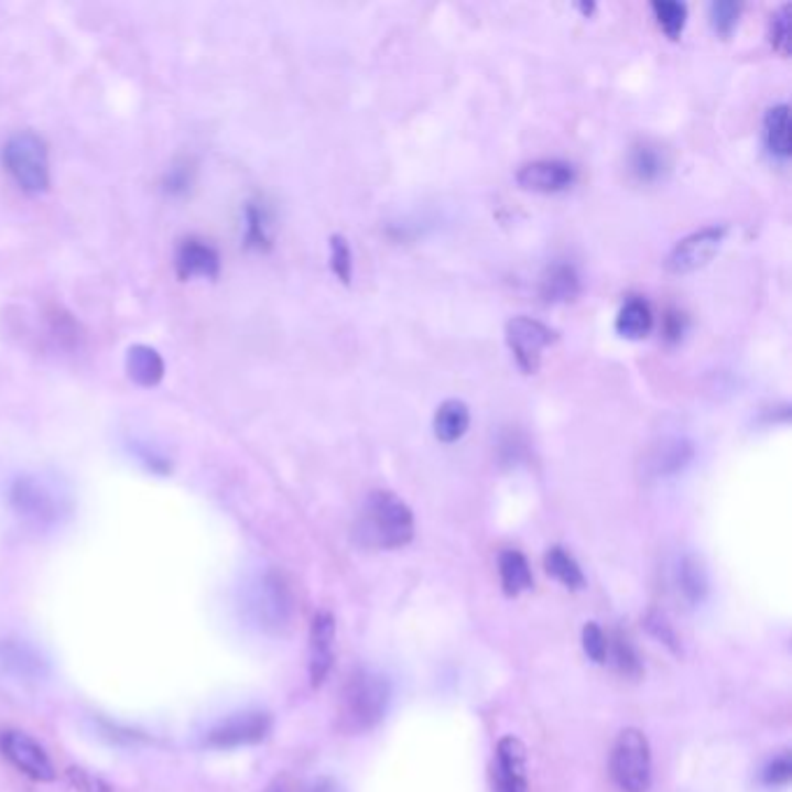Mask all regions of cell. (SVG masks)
<instances>
[{"instance_id":"cell-1","label":"cell","mask_w":792,"mask_h":792,"mask_svg":"<svg viewBox=\"0 0 792 792\" xmlns=\"http://www.w3.org/2000/svg\"><path fill=\"white\" fill-rule=\"evenodd\" d=\"M416 523L410 505L391 490H372L356 517L354 540L366 549L391 551L410 544Z\"/></svg>"},{"instance_id":"cell-2","label":"cell","mask_w":792,"mask_h":792,"mask_svg":"<svg viewBox=\"0 0 792 792\" xmlns=\"http://www.w3.org/2000/svg\"><path fill=\"white\" fill-rule=\"evenodd\" d=\"M240 611L265 634H284L293 620V590L280 569L251 576L240 593Z\"/></svg>"},{"instance_id":"cell-3","label":"cell","mask_w":792,"mask_h":792,"mask_svg":"<svg viewBox=\"0 0 792 792\" xmlns=\"http://www.w3.org/2000/svg\"><path fill=\"white\" fill-rule=\"evenodd\" d=\"M10 507L24 523L50 530L70 517L73 500L45 475H21L10 486Z\"/></svg>"},{"instance_id":"cell-4","label":"cell","mask_w":792,"mask_h":792,"mask_svg":"<svg viewBox=\"0 0 792 792\" xmlns=\"http://www.w3.org/2000/svg\"><path fill=\"white\" fill-rule=\"evenodd\" d=\"M389 704L391 681L370 668H358L341 693V720L349 733H368L387 716Z\"/></svg>"},{"instance_id":"cell-5","label":"cell","mask_w":792,"mask_h":792,"mask_svg":"<svg viewBox=\"0 0 792 792\" xmlns=\"http://www.w3.org/2000/svg\"><path fill=\"white\" fill-rule=\"evenodd\" d=\"M3 165L26 194H45L52 184L47 142L33 131L14 133L3 147Z\"/></svg>"},{"instance_id":"cell-6","label":"cell","mask_w":792,"mask_h":792,"mask_svg":"<svg viewBox=\"0 0 792 792\" xmlns=\"http://www.w3.org/2000/svg\"><path fill=\"white\" fill-rule=\"evenodd\" d=\"M611 779L623 792H647L651 785V746L644 733L628 727L611 748Z\"/></svg>"},{"instance_id":"cell-7","label":"cell","mask_w":792,"mask_h":792,"mask_svg":"<svg viewBox=\"0 0 792 792\" xmlns=\"http://www.w3.org/2000/svg\"><path fill=\"white\" fill-rule=\"evenodd\" d=\"M505 339L521 372L538 375L542 368L544 349L558 341V333L546 326L544 321L521 314L507 321Z\"/></svg>"},{"instance_id":"cell-8","label":"cell","mask_w":792,"mask_h":792,"mask_svg":"<svg viewBox=\"0 0 792 792\" xmlns=\"http://www.w3.org/2000/svg\"><path fill=\"white\" fill-rule=\"evenodd\" d=\"M727 232H730V228L725 224H714L686 235V238L679 240L674 249L668 253L665 259L668 272L691 274L704 265H709L714 256L720 251Z\"/></svg>"},{"instance_id":"cell-9","label":"cell","mask_w":792,"mask_h":792,"mask_svg":"<svg viewBox=\"0 0 792 792\" xmlns=\"http://www.w3.org/2000/svg\"><path fill=\"white\" fill-rule=\"evenodd\" d=\"M272 730V716L261 709H249L240 714H230L221 723L211 727L205 737V744L217 751H232V748L253 746L268 739Z\"/></svg>"},{"instance_id":"cell-10","label":"cell","mask_w":792,"mask_h":792,"mask_svg":"<svg viewBox=\"0 0 792 792\" xmlns=\"http://www.w3.org/2000/svg\"><path fill=\"white\" fill-rule=\"evenodd\" d=\"M0 670L21 683H40L50 676V660L29 639L0 632Z\"/></svg>"},{"instance_id":"cell-11","label":"cell","mask_w":792,"mask_h":792,"mask_svg":"<svg viewBox=\"0 0 792 792\" xmlns=\"http://www.w3.org/2000/svg\"><path fill=\"white\" fill-rule=\"evenodd\" d=\"M0 751H3V756L19 769L21 774L33 781L50 783L56 779V769L47 751L26 733L8 730L0 735Z\"/></svg>"},{"instance_id":"cell-12","label":"cell","mask_w":792,"mask_h":792,"mask_svg":"<svg viewBox=\"0 0 792 792\" xmlns=\"http://www.w3.org/2000/svg\"><path fill=\"white\" fill-rule=\"evenodd\" d=\"M576 182V167L561 159H540L519 167L517 184L532 194H563Z\"/></svg>"},{"instance_id":"cell-13","label":"cell","mask_w":792,"mask_h":792,"mask_svg":"<svg viewBox=\"0 0 792 792\" xmlns=\"http://www.w3.org/2000/svg\"><path fill=\"white\" fill-rule=\"evenodd\" d=\"M175 272L182 282L196 280H217L221 272V256L209 242L200 238H186L175 251Z\"/></svg>"},{"instance_id":"cell-14","label":"cell","mask_w":792,"mask_h":792,"mask_svg":"<svg viewBox=\"0 0 792 792\" xmlns=\"http://www.w3.org/2000/svg\"><path fill=\"white\" fill-rule=\"evenodd\" d=\"M335 660V618L328 611H318L314 616L310 632V676L318 688L333 670Z\"/></svg>"},{"instance_id":"cell-15","label":"cell","mask_w":792,"mask_h":792,"mask_svg":"<svg viewBox=\"0 0 792 792\" xmlns=\"http://www.w3.org/2000/svg\"><path fill=\"white\" fill-rule=\"evenodd\" d=\"M496 792H528L525 746L517 737H505L498 744Z\"/></svg>"},{"instance_id":"cell-16","label":"cell","mask_w":792,"mask_h":792,"mask_svg":"<svg viewBox=\"0 0 792 792\" xmlns=\"http://www.w3.org/2000/svg\"><path fill=\"white\" fill-rule=\"evenodd\" d=\"M628 167H630V175L639 184H655L668 175L670 154L665 147L653 142V140H639L630 149Z\"/></svg>"},{"instance_id":"cell-17","label":"cell","mask_w":792,"mask_h":792,"mask_svg":"<svg viewBox=\"0 0 792 792\" xmlns=\"http://www.w3.org/2000/svg\"><path fill=\"white\" fill-rule=\"evenodd\" d=\"M469 423H473V414H469L467 402L458 398L444 400L433 416L435 440L442 444H456L467 435Z\"/></svg>"},{"instance_id":"cell-18","label":"cell","mask_w":792,"mask_h":792,"mask_svg":"<svg viewBox=\"0 0 792 792\" xmlns=\"http://www.w3.org/2000/svg\"><path fill=\"white\" fill-rule=\"evenodd\" d=\"M579 291H582L579 272H576L574 265L569 263L549 265L540 280V295L549 305L569 303V300L579 295Z\"/></svg>"},{"instance_id":"cell-19","label":"cell","mask_w":792,"mask_h":792,"mask_svg":"<svg viewBox=\"0 0 792 792\" xmlns=\"http://www.w3.org/2000/svg\"><path fill=\"white\" fill-rule=\"evenodd\" d=\"M126 372L142 389H154L165 377L163 356L147 345H135L126 354Z\"/></svg>"},{"instance_id":"cell-20","label":"cell","mask_w":792,"mask_h":792,"mask_svg":"<svg viewBox=\"0 0 792 792\" xmlns=\"http://www.w3.org/2000/svg\"><path fill=\"white\" fill-rule=\"evenodd\" d=\"M762 140H764L767 152L772 154L777 161L790 159L792 149H790V107H788V102L772 105L764 112Z\"/></svg>"},{"instance_id":"cell-21","label":"cell","mask_w":792,"mask_h":792,"mask_svg":"<svg viewBox=\"0 0 792 792\" xmlns=\"http://www.w3.org/2000/svg\"><path fill=\"white\" fill-rule=\"evenodd\" d=\"M616 333L626 339H644L653 330V312L641 297H632L616 314Z\"/></svg>"},{"instance_id":"cell-22","label":"cell","mask_w":792,"mask_h":792,"mask_svg":"<svg viewBox=\"0 0 792 792\" xmlns=\"http://www.w3.org/2000/svg\"><path fill=\"white\" fill-rule=\"evenodd\" d=\"M676 582L681 595L686 597V603L691 605H702L706 595H709V574H706L704 563L697 558V555H686V558H681Z\"/></svg>"},{"instance_id":"cell-23","label":"cell","mask_w":792,"mask_h":792,"mask_svg":"<svg viewBox=\"0 0 792 792\" xmlns=\"http://www.w3.org/2000/svg\"><path fill=\"white\" fill-rule=\"evenodd\" d=\"M245 247L268 251L272 247V217L265 203L251 200L245 209Z\"/></svg>"},{"instance_id":"cell-24","label":"cell","mask_w":792,"mask_h":792,"mask_svg":"<svg viewBox=\"0 0 792 792\" xmlns=\"http://www.w3.org/2000/svg\"><path fill=\"white\" fill-rule=\"evenodd\" d=\"M500 582H502V590L511 597H517L532 588L530 563L521 551L507 549L500 553Z\"/></svg>"},{"instance_id":"cell-25","label":"cell","mask_w":792,"mask_h":792,"mask_svg":"<svg viewBox=\"0 0 792 792\" xmlns=\"http://www.w3.org/2000/svg\"><path fill=\"white\" fill-rule=\"evenodd\" d=\"M544 565H546V572L553 576V579H558L565 588H574V590L584 588V584H586L584 572H582L579 563H576L563 546L549 549Z\"/></svg>"},{"instance_id":"cell-26","label":"cell","mask_w":792,"mask_h":792,"mask_svg":"<svg viewBox=\"0 0 792 792\" xmlns=\"http://www.w3.org/2000/svg\"><path fill=\"white\" fill-rule=\"evenodd\" d=\"M693 458V446L683 440L668 442L662 448H658L653 456V475L655 477H670L676 475L679 469L686 467V463Z\"/></svg>"},{"instance_id":"cell-27","label":"cell","mask_w":792,"mask_h":792,"mask_svg":"<svg viewBox=\"0 0 792 792\" xmlns=\"http://www.w3.org/2000/svg\"><path fill=\"white\" fill-rule=\"evenodd\" d=\"M655 24L670 40H679L688 21V6L686 3H668V0H655L651 3Z\"/></svg>"},{"instance_id":"cell-28","label":"cell","mask_w":792,"mask_h":792,"mask_svg":"<svg viewBox=\"0 0 792 792\" xmlns=\"http://www.w3.org/2000/svg\"><path fill=\"white\" fill-rule=\"evenodd\" d=\"M196 184V163L191 159H180L173 165L167 167V173L163 177V188L167 196L173 198H182L186 196L191 188Z\"/></svg>"},{"instance_id":"cell-29","label":"cell","mask_w":792,"mask_h":792,"mask_svg":"<svg viewBox=\"0 0 792 792\" xmlns=\"http://www.w3.org/2000/svg\"><path fill=\"white\" fill-rule=\"evenodd\" d=\"M330 268L337 280L349 286L354 280V251L345 235L335 232L330 238Z\"/></svg>"},{"instance_id":"cell-30","label":"cell","mask_w":792,"mask_h":792,"mask_svg":"<svg viewBox=\"0 0 792 792\" xmlns=\"http://www.w3.org/2000/svg\"><path fill=\"white\" fill-rule=\"evenodd\" d=\"M741 6L733 3V0H716L709 6V24L716 35L730 37L739 24Z\"/></svg>"},{"instance_id":"cell-31","label":"cell","mask_w":792,"mask_h":792,"mask_svg":"<svg viewBox=\"0 0 792 792\" xmlns=\"http://www.w3.org/2000/svg\"><path fill=\"white\" fill-rule=\"evenodd\" d=\"M769 42L772 47L788 58L790 56V42H792V29H790V6H781L769 21Z\"/></svg>"},{"instance_id":"cell-32","label":"cell","mask_w":792,"mask_h":792,"mask_svg":"<svg viewBox=\"0 0 792 792\" xmlns=\"http://www.w3.org/2000/svg\"><path fill=\"white\" fill-rule=\"evenodd\" d=\"M614 660H616L618 670L623 672V674L637 676V674L641 672V660H639V655H637L634 647L630 644V639H628V637H623V634H618V637H616V644H614Z\"/></svg>"},{"instance_id":"cell-33","label":"cell","mask_w":792,"mask_h":792,"mask_svg":"<svg viewBox=\"0 0 792 792\" xmlns=\"http://www.w3.org/2000/svg\"><path fill=\"white\" fill-rule=\"evenodd\" d=\"M792 779V760L790 753H781L779 758H774L764 767L762 772V781L769 788H785Z\"/></svg>"},{"instance_id":"cell-34","label":"cell","mask_w":792,"mask_h":792,"mask_svg":"<svg viewBox=\"0 0 792 792\" xmlns=\"http://www.w3.org/2000/svg\"><path fill=\"white\" fill-rule=\"evenodd\" d=\"M584 651L593 662H605L607 651H609V641L607 634L603 632V628L588 623L584 628Z\"/></svg>"},{"instance_id":"cell-35","label":"cell","mask_w":792,"mask_h":792,"mask_svg":"<svg viewBox=\"0 0 792 792\" xmlns=\"http://www.w3.org/2000/svg\"><path fill=\"white\" fill-rule=\"evenodd\" d=\"M68 781L73 783V788H77L79 792H112L110 785H107L102 779L84 772V769H77V767H70L68 769Z\"/></svg>"},{"instance_id":"cell-36","label":"cell","mask_w":792,"mask_h":792,"mask_svg":"<svg viewBox=\"0 0 792 792\" xmlns=\"http://www.w3.org/2000/svg\"><path fill=\"white\" fill-rule=\"evenodd\" d=\"M310 792H345V790H341V785H339L335 779L324 777V779L314 781V785H312Z\"/></svg>"},{"instance_id":"cell-37","label":"cell","mask_w":792,"mask_h":792,"mask_svg":"<svg viewBox=\"0 0 792 792\" xmlns=\"http://www.w3.org/2000/svg\"><path fill=\"white\" fill-rule=\"evenodd\" d=\"M665 333L670 335V339H681L683 326H681V318H679L676 314H672V316L668 318V328H665Z\"/></svg>"},{"instance_id":"cell-38","label":"cell","mask_w":792,"mask_h":792,"mask_svg":"<svg viewBox=\"0 0 792 792\" xmlns=\"http://www.w3.org/2000/svg\"><path fill=\"white\" fill-rule=\"evenodd\" d=\"M579 10L584 12V14H590V12H595V6L590 3V6H579Z\"/></svg>"},{"instance_id":"cell-39","label":"cell","mask_w":792,"mask_h":792,"mask_svg":"<svg viewBox=\"0 0 792 792\" xmlns=\"http://www.w3.org/2000/svg\"><path fill=\"white\" fill-rule=\"evenodd\" d=\"M268 792H284V788H280V785H274V788H270Z\"/></svg>"}]
</instances>
